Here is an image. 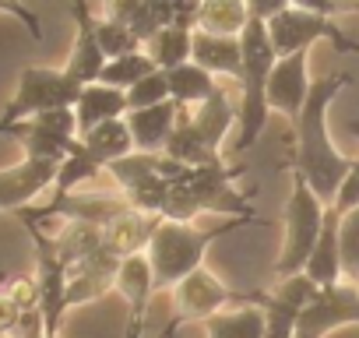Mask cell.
Returning <instances> with one entry per match:
<instances>
[{
	"instance_id": "obj_1",
	"label": "cell",
	"mask_w": 359,
	"mask_h": 338,
	"mask_svg": "<svg viewBox=\"0 0 359 338\" xmlns=\"http://www.w3.org/2000/svg\"><path fill=\"white\" fill-rule=\"evenodd\" d=\"M348 81H352V74H345V71L317 78L310 85V95H306L299 116L292 120V130H296V141H292V173H299L317 191V198H324L327 205L334 201L345 173L352 169V158H345L331 144V134H327V109H331V102L341 95V88Z\"/></svg>"
},
{
	"instance_id": "obj_2",
	"label": "cell",
	"mask_w": 359,
	"mask_h": 338,
	"mask_svg": "<svg viewBox=\"0 0 359 338\" xmlns=\"http://www.w3.org/2000/svg\"><path fill=\"white\" fill-rule=\"evenodd\" d=\"M243 222L247 219H219L215 226H198V222H176V219L158 215L148 250H144L155 275V289H176L191 271L205 268L208 247Z\"/></svg>"
},
{
	"instance_id": "obj_3",
	"label": "cell",
	"mask_w": 359,
	"mask_h": 338,
	"mask_svg": "<svg viewBox=\"0 0 359 338\" xmlns=\"http://www.w3.org/2000/svg\"><path fill=\"white\" fill-rule=\"evenodd\" d=\"M236 169H229L226 162H212V165H194L184 169L172 187H169V201L162 208V219H176V222H194L198 215H219V219H254L250 201L233 187Z\"/></svg>"
},
{
	"instance_id": "obj_4",
	"label": "cell",
	"mask_w": 359,
	"mask_h": 338,
	"mask_svg": "<svg viewBox=\"0 0 359 338\" xmlns=\"http://www.w3.org/2000/svg\"><path fill=\"white\" fill-rule=\"evenodd\" d=\"M240 46H243V71L236 78L240 85V130H236V141H233V151H247L254 148V141L261 137L264 123H268V78H271V67H275V50H271V39H268V29L261 18H250L247 29L240 32Z\"/></svg>"
},
{
	"instance_id": "obj_5",
	"label": "cell",
	"mask_w": 359,
	"mask_h": 338,
	"mask_svg": "<svg viewBox=\"0 0 359 338\" xmlns=\"http://www.w3.org/2000/svg\"><path fill=\"white\" fill-rule=\"evenodd\" d=\"M184 169L187 165L172 162L162 151H130V155L109 162L106 173L116 180L127 208L144 212V215H162V208L169 201V187Z\"/></svg>"
},
{
	"instance_id": "obj_6",
	"label": "cell",
	"mask_w": 359,
	"mask_h": 338,
	"mask_svg": "<svg viewBox=\"0 0 359 338\" xmlns=\"http://www.w3.org/2000/svg\"><path fill=\"white\" fill-rule=\"evenodd\" d=\"M324 215H327V201L317 198V191L299 173H292V191L285 201V243H282V254L275 261L278 278L303 271V264L313 254V243L320 236Z\"/></svg>"
},
{
	"instance_id": "obj_7",
	"label": "cell",
	"mask_w": 359,
	"mask_h": 338,
	"mask_svg": "<svg viewBox=\"0 0 359 338\" xmlns=\"http://www.w3.org/2000/svg\"><path fill=\"white\" fill-rule=\"evenodd\" d=\"M81 81H74L67 71H53V67H25L18 78V88L11 95V102L0 113V134L11 123L39 116L46 109H74L78 95H81Z\"/></svg>"
},
{
	"instance_id": "obj_8",
	"label": "cell",
	"mask_w": 359,
	"mask_h": 338,
	"mask_svg": "<svg viewBox=\"0 0 359 338\" xmlns=\"http://www.w3.org/2000/svg\"><path fill=\"white\" fill-rule=\"evenodd\" d=\"M22 215L29 236H32V247H36V282H39V313H43V331L50 338H57L60 331V320L67 313V264L60 261L57 254V243L53 236L29 215V212H15Z\"/></svg>"
},
{
	"instance_id": "obj_9",
	"label": "cell",
	"mask_w": 359,
	"mask_h": 338,
	"mask_svg": "<svg viewBox=\"0 0 359 338\" xmlns=\"http://www.w3.org/2000/svg\"><path fill=\"white\" fill-rule=\"evenodd\" d=\"M4 134H15L22 141L25 155H32V158L64 162L78 144V116H74V109H46L39 116L11 123Z\"/></svg>"
},
{
	"instance_id": "obj_10",
	"label": "cell",
	"mask_w": 359,
	"mask_h": 338,
	"mask_svg": "<svg viewBox=\"0 0 359 338\" xmlns=\"http://www.w3.org/2000/svg\"><path fill=\"white\" fill-rule=\"evenodd\" d=\"M359 324V289L352 282H338L317 289V296L299 310L292 338H327L338 327Z\"/></svg>"
},
{
	"instance_id": "obj_11",
	"label": "cell",
	"mask_w": 359,
	"mask_h": 338,
	"mask_svg": "<svg viewBox=\"0 0 359 338\" xmlns=\"http://www.w3.org/2000/svg\"><path fill=\"white\" fill-rule=\"evenodd\" d=\"M264 29H268V39H271L275 57H289V53H299V50H313L317 39H334L341 50L348 46V39L341 36V29L334 25V18H324V15H313V11H303V8H285V11H278L275 18L264 22Z\"/></svg>"
},
{
	"instance_id": "obj_12",
	"label": "cell",
	"mask_w": 359,
	"mask_h": 338,
	"mask_svg": "<svg viewBox=\"0 0 359 338\" xmlns=\"http://www.w3.org/2000/svg\"><path fill=\"white\" fill-rule=\"evenodd\" d=\"M60 162L53 158H32L25 155L18 165L0 169V212H22L39 194L53 191Z\"/></svg>"
},
{
	"instance_id": "obj_13",
	"label": "cell",
	"mask_w": 359,
	"mask_h": 338,
	"mask_svg": "<svg viewBox=\"0 0 359 338\" xmlns=\"http://www.w3.org/2000/svg\"><path fill=\"white\" fill-rule=\"evenodd\" d=\"M127 208L123 194H92V191H67V194H53L43 208H25L32 219H64V222H92V226H106L109 219H116Z\"/></svg>"
},
{
	"instance_id": "obj_14",
	"label": "cell",
	"mask_w": 359,
	"mask_h": 338,
	"mask_svg": "<svg viewBox=\"0 0 359 338\" xmlns=\"http://www.w3.org/2000/svg\"><path fill=\"white\" fill-rule=\"evenodd\" d=\"M310 50L278 57L268 78V109L282 113L285 120H296L310 95Z\"/></svg>"
},
{
	"instance_id": "obj_15",
	"label": "cell",
	"mask_w": 359,
	"mask_h": 338,
	"mask_svg": "<svg viewBox=\"0 0 359 338\" xmlns=\"http://www.w3.org/2000/svg\"><path fill=\"white\" fill-rule=\"evenodd\" d=\"M172 299H176V324H184V320H208V317H215L236 296L208 268H198V271H191L184 282L172 289Z\"/></svg>"
},
{
	"instance_id": "obj_16",
	"label": "cell",
	"mask_w": 359,
	"mask_h": 338,
	"mask_svg": "<svg viewBox=\"0 0 359 338\" xmlns=\"http://www.w3.org/2000/svg\"><path fill=\"white\" fill-rule=\"evenodd\" d=\"M113 289L127 299V324H123V338H141L144 320H148V303H151V292H155V275H151L148 254L120 257L116 285H113Z\"/></svg>"
},
{
	"instance_id": "obj_17",
	"label": "cell",
	"mask_w": 359,
	"mask_h": 338,
	"mask_svg": "<svg viewBox=\"0 0 359 338\" xmlns=\"http://www.w3.org/2000/svg\"><path fill=\"white\" fill-rule=\"evenodd\" d=\"M116 268H120V257L109 247H99L85 261L71 264L67 268V310L92 303V299H102L116 285Z\"/></svg>"
},
{
	"instance_id": "obj_18",
	"label": "cell",
	"mask_w": 359,
	"mask_h": 338,
	"mask_svg": "<svg viewBox=\"0 0 359 338\" xmlns=\"http://www.w3.org/2000/svg\"><path fill=\"white\" fill-rule=\"evenodd\" d=\"M71 15H74L78 32H74V50H71V60H67L64 71L74 81H81V85H95L102 67H106V53H102V46L95 39V15L88 8V0H74Z\"/></svg>"
},
{
	"instance_id": "obj_19",
	"label": "cell",
	"mask_w": 359,
	"mask_h": 338,
	"mask_svg": "<svg viewBox=\"0 0 359 338\" xmlns=\"http://www.w3.org/2000/svg\"><path fill=\"white\" fill-rule=\"evenodd\" d=\"M191 60L198 67H205L215 78H240L243 71V46L240 36H212V32H198L191 39Z\"/></svg>"
},
{
	"instance_id": "obj_20",
	"label": "cell",
	"mask_w": 359,
	"mask_h": 338,
	"mask_svg": "<svg viewBox=\"0 0 359 338\" xmlns=\"http://www.w3.org/2000/svg\"><path fill=\"white\" fill-rule=\"evenodd\" d=\"M123 120H127V130L134 137V151H162L176 120H180V106L172 99H165V102L148 106V109H130Z\"/></svg>"
},
{
	"instance_id": "obj_21",
	"label": "cell",
	"mask_w": 359,
	"mask_h": 338,
	"mask_svg": "<svg viewBox=\"0 0 359 338\" xmlns=\"http://www.w3.org/2000/svg\"><path fill=\"white\" fill-rule=\"evenodd\" d=\"M162 155H169L172 162L187 165V169L222 162V151H219L215 144H208V141L201 137V130L191 123V109H187V106H180V120H176V127H172V134H169Z\"/></svg>"
},
{
	"instance_id": "obj_22",
	"label": "cell",
	"mask_w": 359,
	"mask_h": 338,
	"mask_svg": "<svg viewBox=\"0 0 359 338\" xmlns=\"http://www.w3.org/2000/svg\"><path fill=\"white\" fill-rule=\"evenodd\" d=\"M127 109L130 106H127V92L123 88H113V85H102V81L85 85L78 102H74L78 134H85V130L106 123V120H120V116H127Z\"/></svg>"
},
{
	"instance_id": "obj_23",
	"label": "cell",
	"mask_w": 359,
	"mask_h": 338,
	"mask_svg": "<svg viewBox=\"0 0 359 338\" xmlns=\"http://www.w3.org/2000/svg\"><path fill=\"white\" fill-rule=\"evenodd\" d=\"M338 212L327 205V215H324V226H320V236L313 243V254L306 257L303 264V275L310 282H317L320 289L327 285H338L341 282V254H338Z\"/></svg>"
},
{
	"instance_id": "obj_24",
	"label": "cell",
	"mask_w": 359,
	"mask_h": 338,
	"mask_svg": "<svg viewBox=\"0 0 359 338\" xmlns=\"http://www.w3.org/2000/svg\"><path fill=\"white\" fill-rule=\"evenodd\" d=\"M155 219H158V215H144V212L123 208L116 219H109V222L102 226V240H106V247H109L116 257L144 254V250H148V240H151V229H155Z\"/></svg>"
},
{
	"instance_id": "obj_25",
	"label": "cell",
	"mask_w": 359,
	"mask_h": 338,
	"mask_svg": "<svg viewBox=\"0 0 359 338\" xmlns=\"http://www.w3.org/2000/svg\"><path fill=\"white\" fill-rule=\"evenodd\" d=\"M236 120H240V113H236V106H233V95H229V85H219L201 106H194V113H191V123L201 130V137L208 141V144H215L219 151H222V141L233 134V127H236Z\"/></svg>"
},
{
	"instance_id": "obj_26",
	"label": "cell",
	"mask_w": 359,
	"mask_h": 338,
	"mask_svg": "<svg viewBox=\"0 0 359 338\" xmlns=\"http://www.w3.org/2000/svg\"><path fill=\"white\" fill-rule=\"evenodd\" d=\"M78 141L85 144V151H88L102 169H106L109 162H116V158H123V155L134 151V137H130L123 116H120V120H106V123H99V127L78 134Z\"/></svg>"
},
{
	"instance_id": "obj_27",
	"label": "cell",
	"mask_w": 359,
	"mask_h": 338,
	"mask_svg": "<svg viewBox=\"0 0 359 338\" xmlns=\"http://www.w3.org/2000/svg\"><path fill=\"white\" fill-rule=\"evenodd\" d=\"M165 81H169V99H172L176 106H187V109L201 106V102L219 88V78L208 74L205 67H198L194 60L165 71Z\"/></svg>"
},
{
	"instance_id": "obj_28",
	"label": "cell",
	"mask_w": 359,
	"mask_h": 338,
	"mask_svg": "<svg viewBox=\"0 0 359 338\" xmlns=\"http://www.w3.org/2000/svg\"><path fill=\"white\" fill-rule=\"evenodd\" d=\"M247 22H250L247 0H201V8H198V32L240 36Z\"/></svg>"
},
{
	"instance_id": "obj_29",
	"label": "cell",
	"mask_w": 359,
	"mask_h": 338,
	"mask_svg": "<svg viewBox=\"0 0 359 338\" xmlns=\"http://www.w3.org/2000/svg\"><path fill=\"white\" fill-rule=\"evenodd\" d=\"M208 338H264V310L257 303H247L240 310H219L205 320Z\"/></svg>"
},
{
	"instance_id": "obj_30",
	"label": "cell",
	"mask_w": 359,
	"mask_h": 338,
	"mask_svg": "<svg viewBox=\"0 0 359 338\" xmlns=\"http://www.w3.org/2000/svg\"><path fill=\"white\" fill-rule=\"evenodd\" d=\"M191 39H194V29H180V25H165L158 29L141 50L151 57V64L158 71H172L180 64L191 60Z\"/></svg>"
},
{
	"instance_id": "obj_31",
	"label": "cell",
	"mask_w": 359,
	"mask_h": 338,
	"mask_svg": "<svg viewBox=\"0 0 359 338\" xmlns=\"http://www.w3.org/2000/svg\"><path fill=\"white\" fill-rule=\"evenodd\" d=\"M53 243H57V254L67 268L85 261L88 254H95L99 247H106L102 226H92V222H64V229L53 236Z\"/></svg>"
},
{
	"instance_id": "obj_32",
	"label": "cell",
	"mask_w": 359,
	"mask_h": 338,
	"mask_svg": "<svg viewBox=\"0 0 359 338\" xmlns=\"http://www.w3.org/2000/svg\"><path fill=\"white\" fill-rule=\"evenodd\" d=\"M102 173V165L85 151V144L78 141L74 144V151L60 162V169H57V184H53V194H67V191H78V187H85L88 180H95Z\"/></svg>"
},
{
	"instance_id": "obj_33",
	"label": "cell",
	"mask_w": 359,
	"mask_h": 338,
	"mask_svg": "<svg viewBox=\"0 0 359 338\" xmlns=\"http://www.w3.org/2000/svg\"><path fill=\"white\" fill-rule=\"evenodd\" d=\"M155 71V64H151V57L144 53V50H134V53H123V57H113V60H106V67H102V74H99V81L102 85H113V88H130V85H137L144 74H151Z\"/></svg>"
},
{
	"instance_id": "obj_34",
	"label": "cell",
	"mask_w": 359,
	"mask_h": 338,
	"mask_svg": "<svg viewBox=\"0 0 359 338\" xmlns=\"http://www.w3.org/2000/svg\"><path fill=\"white\" fill-rule=\"evenodd\" d=\"M338 254H341V282L359 285V208L338 219Z\"/></svg>"
},
{
	"instance_id": "obj_35",
	"label": "cell",
	"mask_w": 359,
	"mask_h": 338,
	"mask_svg": "<svg viewBox=\"0 0 359 338\" xmlns=\"http://www.w3.org/2000/svg\"><path fill=\"white\" fill-rule=\"evenodd\" d=\"M95 39H99V46H102L106 60L141 50V43H137V36L130 32V25L113 22V18H106V15H102V18H95Z\"/></svg>"
},
{
	"instance_id": "obj_36",
	"label": "cell",
	"mask_w": 359,
	"mask_h": 338,
	"mask_svg": "<svg viewBox=\"0 0 359 338\" xmlns=\"http://www.w3.org/2000/svg\"><path fill=\"white\" fill-rule=\"evenodd\" d=\"M165 99H169V81H165V71H158V67L151 74H144L137 85L127 88V106L130 109H148V106H158Z\"/></svg>"
},
{
	"instance_id": "obj_37",
	"label": "cell",
	"mask_w": 359,
	"mask_h": 338,
	"mask_svg": "<svg viewBox=\"0 0 359 338\" xmlns=\"http://www.w3.org/2000/svg\"><path fill=\"white\" fill-rule=\"evenodd\" d=\"M331 208H334L338 215H345V212L359 208V158H352V169L345 173V180H341V187H338V194H334Z\"/></svg>"
},
{
	"instance_id": "obj_38",
	"label": "cell",
	"mask_w": 359,
	"mask_h": 338,
	"mask_svg": "<svg viewBox=\"0 0 359 338\" xmlns=\"http://www.w3.org/2000/svg\"><path fill=\"white\" fill-rule=\"evenodd\" d=\"M4 292L18 303V310H39V282H36V275H22V278H15Z\"/></svg>"
},
{
	"instance_id": "obj_39",
	"label": "cell",
	"mask_w": 359,
	"mask_h": 338,
	"mask_svg": "<svg viewBox=\"0 0 359 338\" xmlns=\"http://www.w3.org/2000/svg\"><path fill=\"white\" fill-rule=\"evenodd\" d=\"M0 15L18 18V22L29 29V36H32V39H43V22H39V15L25 4V0H0Z\"/></svg>"
},
{
	"instance_id": "obj_40",
	"label": "cell",
	"mask_w": 359,
	"mask_h": 338,
	"mask_svg": "<svg viewBox=\"0 0 359 338\" xmlns=\"http://www.w3.org/2000/svg\"><path fill=\"white\" fill-rule=\"evenodd\" d=\"M144 8V0H106V18L130 25L137 18V11Z\"/></svg>"
},
{
	"instance_id": "obj_41",
	"label": "cell",
	"mask_w": 359,
	"mask_h": 338,
	"mask_svg": "<svg viewBox=\"0 0 359 338\" xmlns=\"http://www.w3.org/2000/svg\"><path fill=\"white\" fill-rule=\"evenodd\" d=\"M22 313L25 310H18V303L8 296V292H0V334H15V327H18V320H22Z\"/></svg>"
},
{
	"instance_id": "obj_42",
	"label": "cell",
	"mask_w": 359,
	"mask_h": 338,
	"mask_svg": "<svg viewBox=\"0 0 359 338\" xmlns=\"http://www.w3.org/2000/svg\"><path fill=\"white\" fill-rule=\"evenodd\" d=\"M247 8H250V18L268 22V18H275L278 11L289 8V0H247Z\"/></svg>"
},
{
	"instance_id": "obj_43",
	"label": "cell",
	"mask_w": 359,
	"mask_h": 338,
	"mask_svg": "<svg viewBox=\"0 0 359 338\" xmlns=\"http://www.w3.org/2000/svg\"><path fill=\"white\" fill-rule=\"evenodd\" d=\"M289 8H303V11H313V15L334 18V8H331V0H289Z\"/></svg>"
},
{
	"instance_id": "obj_44",
	"label": "cell",
	"mask_w": 359,
	"mask_h": 338,
	"mask_svg": "<svg viewBox=\"0 0 359 338\" xmlns=\"http://www.w3.org/2000/svg\"><path fill=\"white\" fill-rule=\"evenodd\" d=\"M331 8H334V18L338 15H359V0H331Z\"/></svg>"
},
{
	"instance_id": "obj_45",
	"label": "cell",
	"mask_w": 359,
	"mask_h": 338,
	"mask_svg": "<svg viewBox=\"0 0 359 338\" xmlns=\"http://www.w3.org/2000/svg\"><path fill=\"white\" fill-rule=\"evenodd\" d=\"M18 338H50L46 331H36V334H18Z\"/></svg>"
},
{
	"instance_id": "obj_46",
	"label": "cell",
	"mask_w": 359,
	"mask_h": 338,
	"mask_svg": "<svg viewBox=\"0 0 359 338\" xmlns=\"http://www.w3.org/2000/svg\"><path fill=\"white\" fill-rule=\"evenodd\" d=\"M352 130H355V134H359V123H352Z\"/></svg>"
},
{
	"instance_id": "obj_47",
	"label": "cell",
	"mask_w": 359,
	"mask_h": 338,
	"mask_svg": "<svg viewBox=\"0 0 359 338\" xmlns=\"http://www.w3.org/2000/svg\"><path fill=\"white\" fill-rule=\"evenodd\" d=\"M0 338H8V334H0Z\"/></svg>"
},
{
	"instance_id": "obj_48",
	"label": "cell",
	"mask_w": 359,
	"mask_h": 338,
	"mask_svg": "<svg viewBox=\"0 0 359 338\" xmlns=\"http://www.w3.org/2000/svg\"><path fill=\"white\" fill-rule=\"evenodd\" d=\"M355 289H359V285H355Z\"/></svg>"
}]
</instances>
